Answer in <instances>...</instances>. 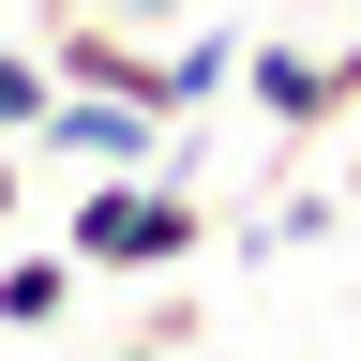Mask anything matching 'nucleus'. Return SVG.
I'll return each instance as SVG.
<instances>
[{
    "label": "nucleus",
    "instance_id": "obj_10",
    "mask_svg": "<svg viewBox=\"0 0 361 361\" xmlns=\"http://www.w3.org/2000/svg\"><path fill=\"white\" fill-rule=\"evenodd\" d=\"M121 361H180V346H151V331H135V346H121Z\"/></svg>",
    "mask_w": 361,
    "mask_h": 361
},
{
    "label": "nucleus",
    "instance_id": "obj_6",
    "mask_svg": "<svg viewBox=\"0 0 361 361\" xmlns=\"http://www.w3.org/2000/svg\"><path fill=\"white\" fill-rule=\"evenodd\" d=\"M45 90H61L45 45H0V135H45Z\"/></svg>",
    "mask_w": 361,
    "mask_h": 361
},
{
    "label": "nucleus",
    "instance_id": "obj_2",
    "mask_svg": "<svg viewBox=\"0 0 361 361\" xmlns=\"http://www.w3.org/2000/svg\"><path fill=\"white\" fill-rule=\"evenodd\" d=\"M45 151H75V166H180L196 180V135L166 106H121V90H45Z\"/></svg>",
    "mask_w": 361,
    "mask_h": 361
},
{
    "label": "nucleus",
    "instance_id": "obj_5",
    "mask_svg": "<svg viewBox=\"0 0 361 361\" xmlns=\"http://www.w3.org/2000/svg\"><path fill=\"white\" fill-rule=\"evenodd\" d=\"M75 301V256H0V331H61Z\"/></svg>",
    "mask_w": 361,
    "mask_h": 361
},
{
    "label": "nucleus",
    "instance_id": "obj_9",
    "mask_svg": "<svg viewBox=\"0 0 361 361\" xmlns=\"http://www.w3.org/2000/svg\"><path fill=\"white\" fill-rule=\"evenodd\" d=\"M0 241H16V151H0Z\"/></svg>",
    "mask_w": 361,
    "mask_h": 361
},
{
    "label": "nucleus",
    "instance_id": "obj_3",
    "mask_svg": "<svg viewBox=\"0 0 361 361\" xmlns=\"http://www.w3.org/2000/svg\"><path fill=\"white\" fill-rule=\"evenodd\" d=\"M241 106H256L271 135H331V90H316V45H301V30L241 61Z\"/></svg>",
    "mask_w": 361,
    "mask_h": 361
},
{
    "label": "nucleus",
    "instance_id": "obj_7",
    "mask_svg": "<svg viewBox=\"0 0 361 361\" xmlns=\"http://www.w3.org/2000/svg\"><path fill=\"white\" fill-rule=\"evenodd\" d=\"M61 16H121V30H151V45H180V30H196V0H61Z\"/></svg>",
    "mask_w": 361,
    "mask_h": 361
},
{
    "label": "nucleus",
    "instance_id": "obj_4",
    "mask_svg": "<svg viewBox=\"0 0 361 361\" xmlns=\"http://www.w3.org/2000/svg\"><path fill=\"white\" fill-rule=\"evenodd\" d=\"M241 61H256V30H241V16H196V30L166 45V106H180V121L226 106V90H241Z\"/></svg>",
    "mask_w": 361,
    "mask_h": 361
},
{
    "label": "nucleus",
    "instance_id": "obj_1",
    "mask_svg": "<svg viewBox=\"0 0 361 361\" xmlns=\"http://www.w3.org/2000/svg\"><path fill=\"white\" fill-rule=\"evenodd\" d=\"M61 256L75 271H180V256H211V196L180 166H90V196L61 211Z\"/></svg>",
    "mask_w": 361,
    "mask_h": 361
},
{
    "label": "nucleus",
    "instance_id": "obj_8",
    "mask_svg": "<svg viewBox=\"0 0 361 361\" xmlns=\"http://www.w3.org/2000/svg\"><path fill=\"white\" fill-rule=\"evenodd\" d=\"M316 90H331V121H361V30H346V45H316Z\"/></svg>",
    "mask_w": 361,
    "mask_h": 361
}]
</instances>
